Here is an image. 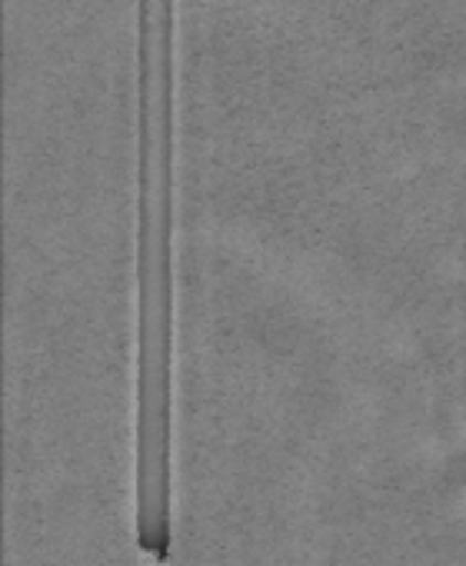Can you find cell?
Here are the masks:
<instances>
[{
	"label": "cell",
	"instance_id": "6da1fadb",
	"mask_svg": "<svg viewBox=\"0 0 466 566\" xmlns=\"http://www.w3.org/2000/svg\"><path fill=\"white\" fill-rule=\"evenodd\" d=\"M173 4L137 0V250L144 256L173 253Z\"/></svg>",
	"mask_w": 466,
	"mask_h": 566
}]
</instances>
